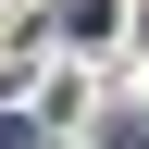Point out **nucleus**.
<instances>
[{
  "mask_svg": "<svg viewBox=\"0 0 149 149\" xmlns=\"http://www.w3.org/2000/svg\"><path fill=\"white\" fill-rule=\"evenodd\" d=\"M100 149H149V112H100Z\"/></svg>",
  "mask_w": 149,
  "mask_h": 149,
  "instance_id": "1",
  "label": "nucleus"
},
{
  "mask_svg": "<svg viewBox=\"0 0 149 149\" xmlns=\"http://www.w3.org/2000/svg\"><path fill=\"white\" fill-rule=\"evenodd\" d=\"M0 149H37V124H25V112H0Z\"/></svg>",
  "mask_w": 149,
  "mask_h": 149,
  "instance_id": "2",
  "label": "nucleus"
}]
</instances>
